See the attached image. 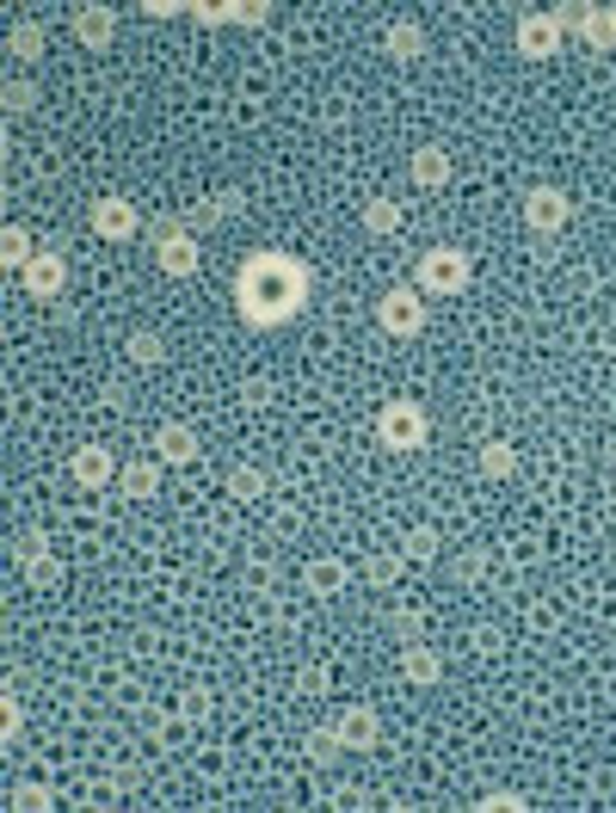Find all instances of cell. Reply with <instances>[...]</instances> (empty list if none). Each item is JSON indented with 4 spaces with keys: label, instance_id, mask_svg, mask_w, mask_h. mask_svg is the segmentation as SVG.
I'll use <instances>...</instances> for the list:
<instances>
[{
    "label": "cell",
    "instance_id": "cell-1",
    "mask_svg": "<svg viewBox=\"0 0 616 813\" xmlns=\"http://www.w3.org/2000/svg\"><path fill=\"white\" fill-rule=\"evenodd\" d=\"M308 303V271L290 254H259L241 259V278H235V308H241L247 327H290Z\"/></svg>",
    "mask_w": 616,
    "mask_h": 813
},
{
    "label": "cell",
    "instance_id": "cell-2",
    "mask_svg": "<svg viewBox=\"0 0 616 813\" xmlns=\"http://www.w3.org/2000/svg\"><path fill=\"white\" fill-rule=\"evenodd\" d=\"M376 327L395 334V339L426 334V290H419V284H395V290H382V303H376Z\"/></svg>",
    "mask_w": 616,
    "mask_h": 813
},
{
    "label": "cell",
    "instance_id": "cell-3",
    "mask_svg": "<svg viewBox=\"0 0 616 813\" xmlns=\"http://www.w3.org/2000/svg\"><path fill=\"white\" fill-rule=\"evenodd\" d=\"M376 438H382V450H419V444L431 438V419L426 407H414V400H389L382 414H376Z\"/></svg>",
    "mask_w": 616,
    "mask_h": 813
},
{
    "label": "cell",
    "instance_id": "cell-4",
    "mask_svg": "<svg viewBox=\"0 0 616 813\" xmlns=\"http://www.w3.org/2000/svg\"><path fill=\"white\" fill-rule=\"evenodd\" d=\"M469 278H475V259L463 247H431L419 259V290L426 296H456V290H469Z\"/></svg>",
    "mask_w": 616,
    "mask_h": 813
},
{
    "label": "cell",
    "instance_id": "cell-5",
    "mask_svg": "<svg viewBox=\"0 0 616 813\" xmlns=\"http://www.w3.org/2000/svg\"><path fill=\"white\" fill-rule=\"evenodd\" d=\"M155 266H161V278H198V240H191V228L186 222H173V228H161V235H155Z\"/></svg>",
    "mask_w": 616,
    "mask_h": 813
},
{
    "label": "cell",
    "instance_id": "cell-6",
    "mask_svg": "<svg viewBox=\"0 0 616 813\" xmlns=\"http://www.w3.org/2000/svg\"><path fill=\"white\" fill-rule=\"evenodd\" d=\"M524 222H530L536 235H562V228L574 222V198H567L562 186H530L524 191Z\"/></svg>",
    "mask_w": 616,
    "mask_h": 813
},
{
    "label": "cell",
    "instance_id": "cell-7",
    "mask_svg": "<svg viewBox=\"0 0 616 813\" xmlns=\"http://www.w3.org/2000/svg\"><path fill=\"white\" fill-rule=\"evenodd\" d=\"M555 50H562V26H555V13H524L518 19V56L524 62H555Z\"/></svg>",
    "mask_w": 616,
    "mask_h": 813
},
{
    "label": "cell",
    "instance_id": "cell-8",
    "mask_svg": "<svg viewBox=\"0 0 616 813\" xmlns=\"http://www.w3.org/2000/svg\"><path fill=\"white\" fill-rule=\"evenodd\" d=\"M136 228H142V210H136L130 198H99L93 204V235L99 240H136Z\"/></svg>",
    "mask_w": 616,
    "mask_h": 813
},
{
    "label": "cell",
    "instance_id": "cell-9",
    "mask_svg": "<svg viewBox=\"0 0 616 813\" xmlns=\"http://www.w3.org/2000/svg\"><path fill=\"white\" fill-rule=\"evenodd\" d=\"M334 727H339V740H346V752H370L376 740H382V721H376L370 703H346L334 715Z\"/></svg>",
    "mask_w": 616,
    "mask_h": 813
},
{
    "label": "cell",
    "instance_id": "cell-10",
    "mask_svg": "<svg viewBox=\"0 0 616 813\" xmlns=\"http://www.w3.org/2000/svg\"><path fill=\"white\" fill-rule=\"evenodd\" d=\"M68 475H74V487H111L118 480V456L106 444H81V450L68 456Z\"/></svg>",
    "mask_w": 616,
    "mask_h": 813
},
{
    "label": "cell",
    "instance_id": "cell-11",
    "mask_svg": "<svg viewBox=\"0 0 616 813\" xmlns=\"http://www.w3.org/2000/svg\"><path fill=\"white\" fill-rule=\"evenodd\" d=\"M19 278H26V296H38V303H56V296H62V284H68V259H62V254H38L26 271H19Z\"/></svg>",
    "mask_w": 616,
    "mask_h": 813
},
{
    "label": "cell",
    "instance_id": "cell-12",
    "mask_svg": "<svg viewBox=\"0 0 616 813\" xmlns=\"http://www.w3.org/2000/svg\"><path fill=\"white\" fill-rule=\"evenodd\" d=\"M198 432L186 426V419H167V426H155V456L161 463H173V468H186V463H198Z\"/></svg>",
    "mask_w": 616,
    "mask_h": 813
},
{
    "label": "cell",
    "instance_id": "cell-13",
    "mask_svg": "<svg viewBox=\"0 0 616 813\" xmlns=\"http://www.w3.org/2000/svg\"><path fill=\"white\" fill-rule=\"evenodd\" d=\"M382 50H389V62H419V56H426V26H419V19H395V26L382 31Z\"/></svg>",
    "mask_w": 616,
    "mask_h": 813
},
{
    "label": "cell",
    "instance_id": "cell-14",
    "mask_svg": "<svg viewBox=\"0 0 616 813\" xmlns=\"http://www.w3.org/2000/svg\"><path fill=\"white\" fill-rule=\"evenodd\" d=\"M74 38H81L87 50H106V43L118 38V13H111V7H81V13H74Z\"/></svg>",
    "mask_w": 616,
    "mask_h": 813
},
{
    "label": "cell",
    "instance_id": "cell-15",
    "mask_svg": "<svg viewBox=\"0 0 616 813\" xmlns=\"http://www.w3.org/2000/svg\"><path fill=\"white\" fill-rule=\"evenodd\" d=\"M401 678L426 691V684H438V678H444V660L431 654L426 641H407V647H401Z\"/></svg>",
    "mask_w": 616,
    "mask_h": 813
},
{
    "label": "cell",
    "instance_id": "cell-16",
    "mask_svg": "<svg viewBox=\"0 0 616 813\" xmlns=\"http://www.w3.org/2000/svg\"><path fill=\"white\" fill-rule=\"evenodd\" d=\"M414 186H426V191H438V186H450V155H444L438 142H426V148H414Z\"/></svg>",
    "mask_w": 616,
    "mask_h": 813
},
{
    "label": "cell",
    "instance_id": "cell-17",
    "mask_svg": "<svg viewBox=\"0 0 616 813\" xmlns=\"http://www.w3.org/2000/svg\"><path fill=\"white\" fill-rule=\"evenodd\" d=\"M302 579H308V592H321V598H334V592H346V561H339V555H315V561H308V567H302Z\"/></svg>",
    "mask_w": 616,
    "mask_h": 813
},
{
    "label": "cell",
    "instance_id": "cell-18",
    "mask_svg": "<svg viewBox=\"0 0 616 813\" xmlns=\"http://www.w3.org/2000/svg\"><path fill=\"white\" fill-rule=\"evenodd\" d=\"M228 216H241V191H235V186L216 191V198H203L198 210H191V222H186V228H191V235H198V228H222Z\"/></svg>",
    "mask_w": 616,
    "mask_h": 813
},
{
    "label": "cell",
    "instance_id": "cell-19",
    "mask_svg": "<svg viewBox=\"0 0 616 813\" xmlns=\"http://www.w3.org/2000/svg\"><path fill=\"white\" fill-rule=\"evenodd\" d=\"M7 56H13V62H43V26L38 19H13V26H7Z\"/></svg>",
    "mask_w": 616,
    "mask_h": 813
},
{
    "label": "cell",
    "instance_id": "cell-20",
    "mask_svg": "<svg viewBox=\"0 0 616 813\" xmlns=\"http://www.w3.org/2000/svg\"><path fill=\"white\" fill-rule=\"evenodd\" d=\"M118 480H123V499H136V506H142V499L161 494V463H123Z\"/></svg>",
    "mask_w": 616,
    "mask_h": 813
},
{
    "label": "cell",
    "instance_id": "cell-21",
    "mask_svg": "<svg viewBox=\"0 0 616 813\" xmlns=\"http://www.w3.org/2000/svg\"><path fill=\"white\" fill-rule=\"evenodd\" d=\"M31 259H38V247H31V235H26V228H19V222H7V228H0V266H7V271H26Z\"/></svg>",
    "mask_w": 616,
    "mask_h": 813
},
{
    "label": "cell",
    "instance_id": "cell-22",
    "mask_svg": "<svg viewBox=\"0 0 616 813\" xmlns=\"http://www.w3.org/2000/svg\"><path fill=\"white\" fill-rule=\"evenodd\" d=\"M123 358H130V364H142V370H155V364H167V339L155 334V327H142V334H130V339H123Z\"/></svg>",
    "mask_w": 616,
    "mask_h": 813
},
{
    "label": "cell",
    "instance_id": "cell-23",
    "mask_svg": "<svg viewBox=\"0 0 616 813\" xmlns=\"http://www.w3.org/2000/svg\"><path fill=\"white\" fill-rule=\"evenodd\" d=\"M481 475L487 480H511V475H518V450H511L506 438H487L481 444Z\"/></svg>",
    "mask_w": 616,
    "mask_h": 813
},
{
    "label": "cell",
    "instance_id": "cell-24",
    "mask_svg": "<svg viewBox=\"0 0 616 813\" xmlns=\"http://www.w3.org/2000/svg\"><path fill=\"white\" fill-rule=\"evenodd\" d=\"M579 38H586L592 50H616V13H610V7H586V26H579Z\"/></svg>",
    "mask_w": 616,
    "mask_h": 813
},
{
    "label": "cell",
    "instance_id": "cell-25",
    "mask_svg": "<svg viewBox=\"0 0 616 813\" xmlns=\"http://www.w3.org/2000/svg\"><path fill=\"white\" fill-rule=\"evenodd\" d=\"M438 548H444V536L431 531V524H414V531H407V543H401V555L426 567V561H438Z\"/></svg>",
    "mask_w": 616,
    "mask_h": 813
},
{
    "label": "cell",
    "instance_id": "cell-26",
    "mask_svg": "<svg viewBox=\"0 0 616 813\" xmlns=\"http://www.w3.org/2000/svg\"><path fill=\"white\" fill-rule=\"evenodd\" d=\"M364 228H370V235H395V228H401V204H395V198H370V204H364Z\"/></svg>",
    "mask_w": 616,
    "mask_h": 813
},
{
    "label": "cell",
    "instance_id": "cell-27",
    "mask_svg": "<svg viewBox=\"0 0 616 813\" xmlns=\"http://www.w3.org/2000/svg\"><path fill=\"white\" fill-rule=\"evenodd\" d=\"M259 494H266V475H259L254 463H241L228 475V499H259Z\"/></svg>",
    "mask_w": 616,
    "mask_h": 813
},
{
    "label": "cell",
    "instance_id": "cell-28",
    "mask_svg": "<svg viewBox=\"0 0 616 813\" xmlns=\"http://www.w3.org/2000/svg\"><path fill=\"white\" fill-rule=\"evenodd\" d=\"M339 752H346V740H339V727H315V734H308V759H315V764H334Z\"/></svg>",
    "mask_w": 616,
    "mask_h": 813
},
{
    "label": "cell",
    "instance_id": "cell-29",
    "mask_svg": "<svg viewBox=\"0 0 616 813\" xmlns=\"http://www.w3.org/2000/svg\"><path fill=\"white\" fill-rule=\"evenodd\" d=\"M38 555H50V536H43L38 524H26V531L13 536V561L26 567V561H38Z\"/></svg>",
    "mask_w": 616,
    "mask_h": 813
},
{
    "label": "cell",
    "instance_id": "cell-30",
    "mask_svg": "<svg viewBox=\"0 0 616 813\" xmlns=\"http://www.w3.org/2000/svg\"><path fill=\"white\" fill-rule=\"evenodd\" d=\"M26 586H43V592H50V586H62V561H56V555L26 561Z\"/></svg>",
    "mask_w": 616,
    "mask_h": 813
},
{
    "label": "cell",
    "instance_id": "cell-31",
    "mask_svg": "<svg viewBox=\"0 0 616 813\" xmlns=\"http://www.w3.org/2000/svg\"><path fill=\"white\" fill-rule=\"evenodd\" d=\"M401 567H407V555H370V567H364V574H370V586H395V579H401Z\"/></svg>",
    "mask_w": 616,
    "mask_h": 813
},
{
    "label": "cell",
    "instance_id": "cell-32",
    "mask_svg": "<svg viewBox=\"0 0 616 813\" xmlns=\"http://www.w3.org/2000/svg\"><path fill=\"white\" fill-rule=\"evenodd\" d=\"M475 807H481V813H524V807H530V801H524L518 789H494V795H481V801H475Z\"/></svg>",
    "mask_w": 616,
    "mask_h": 813
},
{
    "label": "cell",
    "instance_id": "cell-33",
    "mask_svg": "<svg viewBox=\"0 0 616 813\" xmlns=\"http://www.w3.org/2000/svg\"><path fill=\"white\" fill-rule=\"evenodd\" d=\"M13 807H26V813H50V807H56V795H50L43 783H19Z\"/></svg>",
    "mask_w": 616,
    "mask_h": 813
},
{
    "label": "cell",
    "instance_id": "cell-34",
    "mask_svg": "<svg viewBox=\"0 0 616 813\" xmlns=\"http://www.w3.org/2000/svg\"><path fill=\"white\" fill-rule=\"evenodd\" d=\"M450 574H456V586H475V579L487 574V555H475V548H469V555H456Z\"/></svg>",
    "mask_w": 616,
    "mask_h": 813
},
{
    "label": "cell",
    "instance_id": "cell-35",
    "mask_svg": "<svg viewBox=\"0 0 616 813\" xmlns=\"http://www.w3.org/2000/svg\"><path fill=\"white\" fill-rule=\"evenodd\" d=\"M327 684H334V678H327V666H302V672H296V691H302V696H327Z\"/></svg>",
    "mask_w": 616,
    "mask_h": 813
},
{
    "label": "cell",
    "instance_id": "cell-36",
    "mask_svg": "<svg viewBox=\"0 0 616 813\" xmlns=\"http://www.w3.org/2000/svg\"><path fill=\"white\" fill-rule=\"evenodd\" d=\"M38 106V87L31 80H7V111H31Z\"/></svg>",
    "mask_w": 616,
    "mask_h": 813
},
{
    "label": "cell",
    "instance_id": "cell-37",
    "mask_svg": "<svg viewBox=\"0 0 616 813\" xmlns=\"http://www.w3.org/2000/svg\"><path fill=\"white\" fill-rule=\"evenodd\" d=\"M266 19H271L266 0H235V26H266Z\"/></svg>",
    "mask_w": 616,
    "mask_h": 813
},
{
    "label": "cell",
    "instance_id": "cell-38",
    "mask_svg": "<svg viewBox=\"0 0 616 813\" xmlns=\"http://www.w3.org/2000/svg\"><path fill=\"white\" fill-rule=\"evenodd\" d=\"M142 13H148V19H173V13H191V7H173V0H148Z\"/></svg>",
    "mask_w": 616,
    "mask_h": 813
},
{
    "label": "cell",
    "instance_id": "cell-39",
    "mask_svg": "<svg viewBox=\"0 0 616 813\" xmlns=\"http://www.w3.org/2000/svg\"><path fill=\"white\" fill-rule=\"evenodd\" d=\"M395 635L414 641V635H419V616H414V611H395Z\"/></svg>",
    "mask_w": 616,
    "mask_h": 813
},
{
    "label": "cell",
    "instance_id": "cell-40",
    "mask_svg": "<svg viewBox=\"0 0 616 813\" xmlns=\"http://www.w3.org/2000/svg\"><path fill=\"white\" fill-rule=\"evenodd\" d=\"M610 13H616V7H610Z\"/></svg>",
    "mask_w": 616,
    "mask_h": 813
}]
</instances>
